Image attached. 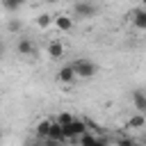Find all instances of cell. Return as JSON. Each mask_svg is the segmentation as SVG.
<instances>
[{"label": "cell", "instance_id": "44dd1931", "mask_svg": "<svg viewBox=\"0 0 146 146\" xmlns=\"http://www.w3.org/2000/svg\"><path fill=\"white\" fill-rule=\"evenodd\" d=\"M2 52H5V43L0 41V57H2Z\"/></svg>", "mask_w": 146, "mask_h": 146}, {"label": "cell", "instance_id": "7402d4cb", "mask_svg": "<svg viewBox=\"0 0 146 146\" xmlns=\"http://www.w3.org/2000/svg\"><path fill=\"white\" fill-rule=\"evenodd\" d=\"M43 2H48V5H55V2H59V0H43Z\"/></svg>", "mask_w": 146, "mask_h": 146}, {"label": "cell", "instance_id": "cb8c5ba5", "mask_svg": "<svg viewBox=\"0 0 146 146\" xmlns=\"http://www.w3.org/2000/svg\"><path fill=\"white\" fill-rule=\"evenodd\" d=\"M0 139H2V128H0Z\"/></svg>", "mask_w": 146, "mask_h": 146}, {"label": "cell", "instance_id": "30bf717a", "mask_svg": "<svg viewBox=\"0 0 146 146\" xmlns=\"http://www.w3.org/2000/svg\"><path fill=\"white\" fill-rule=\"evenodd\" d=\"M48 137L50 139H55V141H64V135H62V125L52 119L50 121V128H48Z\"/></svg>", "mask_w": 146, "mask_h": 146}, {"label": "cell", "instance_id": "7a4b0ae2", "mask_svg": "<svg viewBox=\"0 0 146 146\" xmlns=\"http://www.w3.org/2000/svg\"><path fill=\"white\" fill-rule=\"evenodd\" d=\"M96 11H98V9H96V5H94L91 0H78V2L73 5V16H75V18H91Z\"/></svg>", "mask_w": 146, "mask_h": 146}, {"label": "cell", "instance_id": "d6986e66", "mask_svg": "<svg viewBox=\"0 0 146 146\" xmlns=\"http://www.w3.org/2000/svg\"><path fill=\"white\" fill-rule=\"evenodd\" d=\"M43 146H62V141H55V139L46 137V144H43Z\"/></svg>", "mask_w": 146, "mask_h": 146}, {"label": "cell", "instance_id": "9c48e42d", "mask_svg": "<svg viewBox=\"0 0 146 146\" xmlns=\"http://www.w3.org/2000/svg\"><path fill=\"white\" fill-rule=\"evenodd\" d=\"M48 57H52V59L64 57V46H62L59 41H50V43H48Z\"/></svg>", "mask_w": 146, "mask_h": 146}, {"label": "cell", "instance_id": "ac0fdd59", "mask_svg": "<svg viewBox=\"0 0 146 146\" xmlns=\"http://www.w3.org/2000/svg\"><path fill=\"white\" fill-rule=\"evenodd\" d=\"M21 30V23L18 21H9V32H18Z\"/></svg>", "mask_w": 146, "mask_h": 146}, {"label": "cell", "instance_id": "ba28073f", "mask_svg": "<svg viewBox=\"0 0 146 146\" xmlns=\"http://www.w3.org/2000/svg\"><path fill=\"white\" fill-rule=\"evenodd\" d=\"M132 103H135V110L137 112H146V96H144V91L141 89H135L132 91Z\"/></svg>", "mask_w": 146, "mask_h": 146}, {"label": "cell", "instance_id": "4fadbf2b", "mask_svg": "<svg viewBox=\"0 0 146 146\" xmlns=\"http://www.w3.org/2000/svg\"><path fill=\"white\" fill-rule=\"evenodd\" d=\"M36 25H39L41 30H46L48 25H52V16H50V14H41V16L36 18Z\"/></svg>", "mask_w": 146, "mask_h": 146}, {"label": "cell", "instance_id": "5bb4252c", "mask_svg": "<svg viewBox=\"0 0 146 146\" xmlns=\"http://www.w3.org/2000/svg\"><path fill=\"white\" fill-rule=\"evenodd\" d=\"M23 2H25V0H2V7H5L7 11H16Z\"/></svg>", "mask_w": 146, "mask_h": 146}, {"label": "cell", "instance_id": "2e32d148", "mask_svg": "<svg viewBox=\"0 0 146 146\" xmlns=\"http://www.w3.org/2000/svg\"><path fill=\"white\" fill-rule=\"evenodd\" d=\"M84 125H87V130H89L91 135H100V132H103V128H100L96 121H84Z\"/></svg>", "mask_w": 146, "mask_h": 146}, {"label": "cell", "instance_id": "e0dca14e", "mask_svg": "<svg viewBox=\"0 0 146 146\" xmlns=\"http://www.w3.org/2000/svg\"><path fill=\"white\" fill-rule=\"evenodd\" d=\"M116 146H137V141L132 137H119L116 139Z\"/></svg>", "mask_w": 146, "mask_h": 146}, {"label": "cell", "instance_id": "6da1fadb", "mask_svg": "<svg viewBox=\"0 0 146 146\" xmlns=\"http://www.w3.org/2000/svg\"><path fill=\"white\" fill-rule=\"evenodd\" d=\"M68 66L73 68L75 78H82V80H87V78H94V75H96V71H98L96 62H91V59H84V57H78V59H73Z\"/></svg>", "mask_w": 146, "mask_h": 146}, {"label": "cell", "instance_id": "9a60e30c", "mask_svg": "<svg viewBox=\"0 0 146 146\" xmlns=\"http://www.w3.org/2000/svg\"><path fill=\"white\" fill-rule=\"evenodd\" d=\"M55 121H57L59 125H66V123H71V121H73V114H71V112H62Z\"/></svg>", "mask_w": 146, "mask_h": 146}, {"label": "cell", "instance_id": "3957f363", "mask_svg": "<svg viewBox=\"0 0 146 146\" xmlns=\"http://www.w3.org/2000/svg\"><path fill=\"white\" fill-rule=\"evenodd\" d=\"M52 23H55V27H57L59 32H71V30H73V18L66 16V14H57V16H52Z\"/></svg>", "mask_w": 146, "mask_h": 146}, {"label": "cell", "instance_id": "7c38bea8", "mask_svg": "<svg viewBox=\"0 0 146 146\" xmlns=\"http://www.w3.org/2000/svg\"><path fill=\"white\" fill-rule=\"evenodd\" d=\"M78 141H80V146H96V141H98V135H91V132L87 130V132H82V135L78 137Z\"/></svg>", "mask_w": 146, "mask_h": 146}, {"label": "cell", "instance_id": "52a82bcc", "mask_svg": "<svg viewBox=\"0 0 146 146\" xmlns=\"http://www.w3.org/2000/svg\"><path fill=\"white\" fill-rule=\"evenodd\" d=\"M130 16H132V25H135L137 30H146V11H144L141 7H139V9H135Z\"/></svg>", "mask_w": 146, "mask_h": 146}, {"label": "cell", "instance_id": "5b68a950", "mask_svg": "<svg viewBox=\"0 0 146 146\" xmlns=\"http://www.w3.org/2000/svg\"><path fill=\"white\" fill-rule=\"evenodd\" d=\"M57 80L62 82V84H73L75 82V73H73V68L66 64V66H62L59 71H57Z\"/></svg>", "mask_w": 146, "mask_h": 146}, {"label": "cell", "instance_id": "8fae6325", "mask_svg": "<svg viewBox=\"0 0 146 146\" xmlns=\"http://www.w3.org/2000/svg\"><path fill=\"white\" fill-rule=\"evenodd\" d=\"M48 128H50V119H41L36 125H34V132H36V137H48Z\"/></svg>", "mask_w": 146, "mask_h": 146}, {"label": "cell", "instance_id": "603a6c76", "mask_svg": "<svg viewBox=\"0 0 146 146\" xmlns=\"http://www.w3.org/2000/svg\"><path fill=\"white\" fill-rule=\"evenodd\" d=\"M30 146H43V144H30Z\"/></svg>", "mask_w": 146, "mask_h": 146}, {"label": "cell", "instance_id": "277c9868", "mask_svg": "<svg viewBox=\"0 0 146 146\" xmlns=\"http://www.w3.org/2000/svg\"><path fill=\"white\" fill-rule=\"evenodd\" d=\"M16 52L23 55V57H32V55H34V43H32L30 39H18V43H16Z\"/></svg>", "mask_w": 146, "mask_h": 146}, {"label": "cell", "instance_id": "8992f818", "mask_svg": "<svg viewBox=\"0 0 146 146\" xmlns=\"http://www.w3.org/2000/svg\"><path fill=\"white\" fill-rule=\"evenodd\" d=\"M144 125H146V119H144V114H141V112L132 114V116L125 121V128H130V130H141Z\"/></svg>", "mask_w": 146, "mask_h": 146}, {"label": "cell", "instance_id": "ffe728a7", "mask_svg": "<svg viewBox=\"0 0 146 146\" xmlns=\"http://www.w3.org/2000/svg\"><path fill=\"white\" fill-rule=\"evenodd\" d=\"M96 146H110V141H107L105 137H100V135H98V141H96Z\"/></svg>", "mask_w": 146, "mask_h": 146}]
</instances>
